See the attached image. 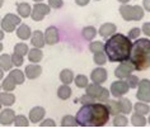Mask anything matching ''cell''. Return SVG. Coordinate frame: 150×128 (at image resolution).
Returning a JSON list of instances; mask_svg holds the SVG:
<instances>
[{
  "label": "cell",
  "mask_w": 150,
  "mask_h": 128,
  "mask_svg": "<svg viewBox=\"0 0 150 128\" xmlns=\"http://www.w3.org/2000/svg\"><path fill=\"white\" fill-rule=\"evenodd\" d=\"M110 112L103 103H88L76 113L78 126L81 127H103L110 120Z\"/></svg>",
  "instance_id": "cell-1"
},
{
  "label": "cell",
  "mask_w": 150,
  "mask_h": 128,
  "mask_svg": "<svg viewBox=\"0 0 150 128\" xmlns=\"http://www.w3.org/2000/svg\"><path fill=\"white\" fill-rule=\"evenodd\" d=\"M131 47H132V42L129 37L121 33H115L108 38L103 47V51L106 52L107 58L111 62H123L129 60Z\"/></svg>",
  "instance_id": "cell-2"
},
{
  "label": "cell",
  "mask_w": 150,
  "mask_h": 128,
  "mask_svg": "<svg viewBox=\"0 0 150 128\" xmlns=\"http://www.w3.org/2000/svg\"><path fill=\"white\" fill-rule=\"evenodd\" d=\"M129 61L137 71L148 70L150 67V41L140 38L132 43L129 56Z\"/></svg>",
  "instance_id": "cell-3"
},
{
  "label": "cell",
  "mask_w": 150,
  "mask_h": 128,
  "mask_svg": "<svg viewBox=\"0 0 150 128\" xmlns=\"http://www.w3.org/2000/svg\"><path fill=\"white\" fill-rule=\"evenodd\" d=\"M120 13H121L122 18L125 20H140L144 17V10L139 5H129V4H122L120 8Z\"/></svg>",
  "instance_id": "cell-4"
},
{
  "label": "cell",
  "mask_w": 150,
  "mask_h": 128,
  "mask_svg": "<svg viewBox=\"0 0 150 128\" xmlns=\"http://www.w3.org/2000/svg\"><path fill=\"white\" fill-rule=\"evenodd\" d=\"M87 94L91 95L96 101H100V103H103L104 100L110 98V91L100 84H96V82L87 85Z\"/></svg>",
  "instance_id": "cell-5"
},
{
  "label": "cell",
  "mask_w": 150,
  "mask_h": 128,
  "mask_svg": "<svg viewBox=\"0 0 150 128\" xmlns=\"http://www.w3.org/2000/svg\"><path fill=\"white\" fill-rule=\"evenodd\" d=\"M21 24V18L16 15V14H6L4 17V19L1 22V28L4 32H14L17 25Z\"/></svg>",
  "instance_id": "cell-6"
},
{
  "label": "cell",
  "mask_w": 150,
  "mask_h": 128,
  "mask_svg": "<svg viewBox=\"0 0 150 128\" xmlns=\"http://www.w3.org/2000/svg\"><path fill=\"white\" fill-rule=\"evenodd\" d=\"M139 90L136 93V98L140 101H146L149 103L150 100V81L148 79H144V80L139 81Z\"/></svg>",
  "instance_id": "cell-7"
},
{
  "label": "cell",
  "mask_w": 150,
  "mask_h": 128,
  "mask_svg": "<svg viewBox=\"0 0 150 128\" xmlns=\"http://www.w3.org/2000/svg\"><path fill=\"white\" fill-rule=\"evenodd\" d=\"M48 13H50V6L38 3V4H36L33 6V10L31 12V17L35 22H40V20H42Z\"/></svg>",
  "instance_id": "cell-8"
},
{
  "label": "cell",
  "mask_w": 150,
  "mask_h": 128,
  "mask_svg": "<svg viewBox=\"0 0 150 128\" xmlns=\"http://www.w3.org/2000/svg\"><path fill=\"white\" fill-rule=\"evenodd\" d=\"M134 70L135 69H134L132 63L127 60V61H123V62L120 63V66L115 70V76L118 77V79H125L126 76H129Z\"/></svg>",
  "instance_id": "cell-9"
},
{
  "label": "cell",
  "mask_w": 150,
  "mask_h": 128,
  "mask_svg": "<svg viewBox=\"0 0 150 128\" xmlns=\"http://www.w3.org/2000/svg\"><path fill=\"white\" fill-rule=\"evenodd\" d=\"M129 89H130L129 85H127L126 81H123V80L115 81V82H112V85H111V93L115 98L122 96L123 94H126L129 91Z\"/></svg>",
  "instance_id": "cell-10"
},
{
  "label": "cell",
  "mask_w": 150,
  "mask_h": 128,
  "mask_svg": "<svg viewBox=\"0 0 150 128\" xmlns=\"http://www.w3.org/2000/svg\"><path fill=\"white\" fill-rule=\"evenodd\" d=\"M45 43L47 44H56L60 39V36H59V31L56 27H48L46 29V33H45Z\"/></svg>",
  "instance_id": "cell-11"
},
{
  "label": "cell",
  "mask_w": 150,
  "mask_h": 128,
  "mask_svg": "<svg viewBox=\"0 0 150 128\" xmlns=\"http://www.w3.org/2000/svg\"><path fill=\"white\" fill-rule=\"evenodd\" d=\"M108 77V74L107 71L102 69V67H98V69H94L92 71L91 74V79L93 82H96V84H103L104 81L107 80Z\"/></svg>",
  "instance_id": "cell-12"
},
{
  "label": "cell",
  "mask_w": 150,
  "mask_h": 128,
  "mask_svg": "<svg viewBox=\"0 0 150 128\" xmlns=\"http://www.w3.org/2000/svg\"><path fill=\"white\" fill-rule=\"evenodd\" d=\"M45 114H46V110L42 107H35L29 112V119L32 123H38L43 119Z\"/></svg>",
  "instance_id": "cell-13"
},
{
  "label": "cell",
  "mask_w": 150,
  "mask_h": 128,
  "mask_svg": "<svg viewBox=\"0 0 150 128\" xmlns=\"http://www.w3.org/2000/svg\"><path fill=\"white\" fill-rule=\"evenodd\" d=\"M41 72H42V67H41L40 65H36V63L28 65L27 67H25V76H27L28 79H31V80L37 79L41 75Z\"/></svg>",
  "instance_id": "cell-14"
},
{
  "label": "cell",
  "mask_w": 150,
  "mask_h": 128,
  "mask_svg": "<svg viewBox=\"0 0 150 128\" xmlns=\"http://www.w3.org/2000/svg\"><path fill=\"white\" fill-rule=\"evenodd\" d=\"M16 114L12 109H4L1 113H0V123L3 126H9V124L13 123V119Z\"/></svg>",
  "instance_id": "cell-15"
},
{
  "label": "cell",
  "mask_w": 150,
  "mask_h": 128,
  "mask_svg": "<svg viewBox=\"0 0 150 128\" xmlns=\"http://www.w3.org/2000/svg\"><path fill=\"white\" fill-rule=\"evenodd\" d=\"M116 31H117V27H116V24L113 23H106L103 24L102 27L99 28V34L104 37V38H108V37H111L112 34H115Z\"/></svg>",
  "instance_id": "cell-16"
},
{
  "label": "cell",
  "mask_w": 150,
  "mask_h": 128,
  "mask_svg": "<svg viewBox=\"0 0 150 128\" xmlns=\"http://www.w3.org/2000/svg\"><path fill=\"white\" fill-rule=\"evenodd\" d=\"M32 44L36 48H42L45 46V37L41 31H36L32 34Z\"/></svg>",
  "instance_id": "cell-17"
},
{
  "label": "cell",
  "mask_w": 150,
  "mask_h": 128,
  "mask_svg": "<svg viewBox=\"0 0 150 128\" xmlns=\"http://www.w3.org/2000/svg\"><path fill=\"white\" fill-rule=\"evenodd\" d=\"M13 66L12 62V56L8 53H4L0 56V69L4 70V71H9Z\"/></svg>",
  "instance_id": "cell-18"
},
{
  "label": "cell",
  "mask_w": 150,
  "mask_h": 128,
  "mask_svg": "<svg viewBox=\"0 0 150 128\" xmlns=\"http://www.w3.org/2000/svg\"><path fill=\"white\" fill-rule=\"evenodd\" d=\"M103 104L107 107L108 109V112H110V114H118L120 113V105H118V101H116V100H111L110 98L108 99H106L103 101Z\"/></svg>",
  "instance_id": "cell-19"
},
{
  "label": "cell",
  "mask_w": 150,
  "mask_h": 128,
  "mask_svg": "<svg viewBox=\"0 0 150 128\" xmlns=\"http://www.w3.org/2000/svg\"><path fill=\"white\" fill-rule=\"evenodd\" d=\"M43 57V53H42V51H41V48H32V50H29L28 51V58H29V61L31 62H40L41 60H42Z\"/></svg>",
  "instance_id": "cell-20"
},
{
  "label": "cell",
  "mask_w": 150,
  "mask_h": 128,
  "mask_svg": "<svg viewBox=\"0 0 150 128\" xmlns=\"http://www.w3.org/2000/svg\"><path fill=\"white\" fill-rule=\"evenodd\" d=\"M118 105H120V113H125V114H129L132 109V105H131V101L126 98L120 96L118 100Z\"/></svg>",
  "instance_id": "cell-21"
},
{
  "label": "cell",
  "mask_w": 150,
  "mask_h": 128,
  "mask_svg": "<svg viewBox=\"0 0 150 128\" xmlns=\"http://www.w3.org/2000/svg\"><path fill=\"white\" fill-rule=\"evenodd\" d=\"M32 34V32H31V28L28 27L27 24H21L19 25V28L17 29V36L19 37L21 39H28L29 37H31Z\"/></svg>",
  "instance_id": "cell-22"
},
{
  "label": "cell",
  "mask_w": 150,
  "mask_h": 128,
  "mask_svg": "<svg viewBox=\"0 0 150 128\" xmlns=\"http://www.w3.org/2000/svg\"><path fill=\"white\" fill-rule=\"evenodd\" d=\"M60 80H61L65 85L71 84V82H73V80H74V74H73V71L69 70V69L62 70L61 72H60Z\"/></svg>",
  "instance_id": "cell-23"
},
{
  "label": "cell",
  "mask_w": 150,
  "mask_h": 128,
  "mask_svg": "<svg viewBox=\"0 0 150 128\" xmlns=\"http://www.w3.org/2000/svg\"><path fill=\"white\" fill-rule=\"evenodd\" d=\"M9 76L13 79V81L16 82L17 85H21V84H23V82H24V74H23V71L18 70V69L10 71Z\"/></svg>",
  "instance_id": "cell-24"
},
{
  "label": "cell",
  "mask_w": 150,
  "mask_h": 128,
  "mask_svg": "<svg viewBox=\"0 0 150 128\" xmlns=\"http://www.w3.org/2000/svg\"><path fill=\"white\" fill-rule=\"evenodd\" d=\"M18 14L22 17V18H27L31 15V12H32V8L31 5L27 4V3H21V4H18Z\"/></svg>",
  "instance_id": "cell-25"
},
{
  "label": "cell",
  "mask_w": 150,
  "mask_h": 128,
  "mask_svg": "<svg viewBox=\"0 0 150 128\" xmlns=\"http://www.w3.org/2000/svg\"><path fill=\"white\" fill-rule=\"evenodd\" d=\"M16 101V96L10 93H0V103L6 105V107H10V105L14 104Z\"/></svg>",
  "instance_id": "cell-26"
},
{
  "label": "cell",
  "mask_w": 150,
  "mask_h": 128,
  "mask_svg": "<svg viewBox=\"0 0 150 128\" xmlns=\"http://www.w3.org/2000/svg\"><path fill=\"white\" fill-rule=\"evenodd\" d=\"M57 96L60 98V99L62 100H66L69 99V98L71 96V89L69 88V85H61L60 88L57 89Z\"/></svg>",
  "instance_id": "cell-27"
},
{
  "label": "cell",
  "mask_w": 150,
  "mask_h": 128,
  "mask_svg": "<svg viewBox=\"0 0 150 128\" xmlns=\"http://www.w3.org/2000/svg\"><path fill=\"white\" fill-rule=\"evenodd\" d=\"M131 123H132L134 127H144L146 124V119L140 113H135V114L131 117Z\"/></svg>",
  "instance_id": "cell-28"
},
{
  "label": "cell",
  "mask_w": 150,
  "mask_h": 128,
  "mask_svg": "<svg viewBox=\"0 0 150 128\" xmlns=\"http://www.w3.org/2000/svg\"><path fill=\"white\" fill-rule=\"evenodd\" d=\"M81 34H83V38L85 41H93L94 39V37H96V34H97V29L94 27H92V25H89V27H85L83 29Z\"/></svg>",
  "instance_id": "cell-29"
},
{
  "label": "cell",
  "mask_w": 150,
  "mask_h": 128,
  "mask_svg": "<svg viewBox=\"0 0 150 128\" xmlns=\"http://www.w3.org/2000/svg\"><path fill=\"white\" fill-rule=\"evenodd\" d=\"M127 123H129V120L123 114H116L115 115V119H113V126L115 127H126Z\"/></svg>",
  "instance_id": "cell-30"
},
{
  "label": "cell",
  "mask_w": 150,
  "mask_h": 128,
  "mask_svg": "<svg viewBox=\"0 0 150 128\" xmlns=\"http://www.w3.org/2000/svg\"><path fill=\"white\" fill-rule=\"evenodd\" d=\"M16 86H17V84L13 81V79L10 76L5 77L4 81H3V84H1V88L4 89L5 91H13V90L16 89Z\"/></svg>",
  "instance_id": "cell-31"
},
{
  "label": "cell",
  "mask_w": 150,
  "mask_h": 128,
  "mask_svg": "<svg viewBox=\"0 0 150 128\" xmlns=\"http://www.w3.org/2000/svg\"><path fill=\"white\" fill-rule=\"evenodd\" d=\"M61 126L62 127H76L78 126V122L75 119V117L73 115H65L61 120Z\"/></svg>",
  "instance_id": "cell-32"
},
{
  "label": "cell",
  "mask_w": 150,
  "mask_h": 128,
  "mask_svg": "<svg viewBox=\"0 0 150 128\" xmlns=\"http://www.w3.org/2000/svg\"><path fill=\"white\" fill-rule=\"evenodd\" d=\"M28 51H29V48H28V46L25 43H17L16 46H14V53H17L19 56L27 55Z\"/></svg>",
  "instance_id": "cell-33"
},
{
  "label": "cell",
  "mask_w": 150,
  "mask_h": 128,
  "mask_svg": "<svg viewBox=\"0 0 150 128\" xmlns=\"http://www.w3.org/2000/svg\"><path fill=\"white\" fill-rule=\"evenodd\" d=\"M13 122H14V126L16 127H28L29 126L28 119L25 118L24 115H16Z\"/></svg>",
  "instance_id": "cell-34"
},
{
  "label": "cell",
  "mask_w": 150,
  "mask_h": 128,
  "mask_svg": "<svg viewBox=\"0 0 150 128\" xmlns=\"http://www.w3.org/2000/svg\"><path fill=\"white\" fill-rule=\"evenodd\" d=\"M93 60H94V62L97 63V65L102 66V65H104V63L107 62V56H106V53H103V51H100V52H96V53H94V57H93Z\"/></svg>",
  "instance_id": "cell-35"
},
{
  "label": "cell",
  "mask_w": 150,
  "mask_h": 128,
  "mask_svg": "<svg viewBox=\"0 0 150 128\" xmlns=\"http://www.w3.org/2000/svg\"><path fill=\"white\" fill-rule=\"evenodd\" d=\"M75 85L78 86V88H87L88 85V77L85 76V75H78L76 77H75Z\"/></svg>",
  "instance_id": "cell-36"
},
{
  "label": "cell",
  "mask_w": 150,
  "mask_h": 128,
  "mask_svg": "<svg viewBox=\"0 0 150 128\" xmlns=\"http://www.w3.org/2000/svg\"><path fill=\"white\" fill-rule=\"evenodd\" d=\"M126 84L129 85V88L131 89H136V86L139 85V77L135 76V75H129V76H126Z\"/></svg>",
  "instance_id": "cell-37"
},
{
  "label": "cell",
  "mask_w": 150,
  "mask_h": 128,
  "mask_svg": "<svg viewBox=\"0 0 150 128\" xmlns=\"http://www.w3.org/2000/svg\"><path fill=\"white\" fill-rule=\"evenodd\" d=\"M149 105L145 103H136V105H135V113H140V114L145 115L149 113Z\"/></svg>",
  "instance_id": "cell-38"
},
{
  "label": "cell",
  "mask_w": 150,
  "mask_h": 128,
  "mask_svg": "<svg viewBox=\"0 0 150 128\" xmlns=\"http://www.w3.org/2000/svg\"><path fill=\"white\" fill-rule=\"evenodd\" d=\"M103 47H104V44L102 42H99V41H96V42H92L91 44H89V50H91L92 52H100V51H103Z\"/></svg>",
  "instance_id": "cell-39"
},
{
  "label": "cell",
  "mask_w": 150,
  "mask_h": 128,
  "mask_svg": "<svg viewBox=\"0 0 150 128\" xmlns=\"http://www.w3.org/2000/svg\"><path fill=\"white\" fill-rule=\"evenodd\" d=\"M12 62H13V65H16V66H22V63H23V56L13 53L12 55Z\"/></svg>",
  "instance_id": "cell-40"
},
{
  "label": "cell",
  "mask_w": 150,
  "mask_h": 128,
  "mask_svg": "<svg viewBox=\"0 0 150 128\" xmlns=\"http://www.w3.org/2000/svg\"><path fill=\"white\" fill-rule=\"evenodd\" d=\"M64 5V1L62 0H48V6L50 8H54V9H59Z\"/></svg>",
  "instance_id": "cell-41"
},
{
  "label": "cell",
  "mask_w": 150,
  "mask_h": 128,
  "mask_svg": "<svg viewBox=\"0 0 150 128\" xmlns=\"http://www.w3.org/2000/svg\"><path fill=\"white\" fill-rule=\"evenodd\" d=\"M139 34H140V29L139 28H132L130 31V33H129V38L130 39H136L139 37Z\"/></svg>",
  "instance_id": "cell-42"
},
{
  "label": "cell",
  "mask_w": 150,
  "mask_h": 128,
  "mask_svg": "<svg viewBox=\"0 0 150 128\" xmlns=\"http://www.w3.org/2000/svg\"><path fill=\"white\" fill-rule=\"evenodd\" d=\"M79 101H80V103H83V104H88V103H94L96 100L93 99V98H92L91 95H88V94H87V95L81 96L80 99H79Z\"/></svg>",
  "instance_id": "cell-43"
},
{
  "label": "cell",
  "mask_w": 150,
  "mask_h": 128,
  "mask_svg": "<svg viewBox=\"0 0 150 128\" xmlns=\"http://www.w3.org/2000/svg\"><path fill=\"white\" fill-rule=\"evenodd\" d=\"M40 127H56V123L52 119H45L42 123H40Z\"/></svg>",
  "instance_id": "cell-44"
},
{
  "label": "cell",
  "mask_w": 150,
  "mask_h": 128,
  "mask_svg": "<svg viewBox=\"0 0 150 128\" xmlns=\"http://www.w3.org/2000/svg\"><path fill=\"white\" fill-rule=\"evenodd\" d=\"M142 31H144L146 36H149L150 34V23H145L144 27H142Z\"/></svg>",
  "instance_id": "cell-45"
},
{
  "label": "cell",
  "mask_w": 150,
  "mask_h": 128,
  "mask_svg": "<svg viewBox=\"0 0 150 128\" xmlns=\"http://www.w3.org/2000/svg\"><path fill=\"white\" fill-rule=\"evenodd\" d=\"M75 3H76L78 5H80V6H85V5H88L89 0H75Z\"/></svg>",
  "instance_id": "cell-46"
},
{
  "label": "cell",
  "mask_w": 150,
  "mask_h": 128,
  "mask_svg": "<svg viewBox=\"0 0 150 128\" xmlns=\"http://www.w3.org/2000/svg\"><path fill=\"white\" fill-rule=\"evenodd\" d=\"M149 1H150V0H144V6L146 8V12H149V10H150V8H149Z\"/></svg>",
  "instance_id": "cell-47"
},
{
  "label": "cell",
  "mask_w": 150,
  "mask_h": 128,
  "mask_svg": "<svg viewBox=\"0 0 150 128\" xmlns=\"http://www.w3.org/2000/svg\"><path fill=\"white\" fill-rule=\"evenodd\" d=\"M120 3H122V4H127V1H129V0H118Z\"/></svg>",
  "instance_id": "cell-48"
},
{
  "label": "cell",
  "mask_w": 150,
  "mask_h": 128,
  "mask_svg": "<svg viewBox=\"0 0 150 128\" xmlns=\"http://www.w3.org/2000/svg\"><path fill=\"white\" fill-rule=\"evenodd\" d=\"M1 79H3V70L0 69V80H1Z\"/></svg>",
  "instance_id": "cell-49"
},
{
  "label": "cell",
  "mask_w": 150,
  "mask_h": 128,
  "mask_svg": "<svg viewBox=\"0 0 150 128\" xmlns=\"http://www.w3.org/2000/svg\"><path fill=\"white\" fill-rule=\"evenodd\" d=\"M3 3H4V0H0V8L3 6Z\"/></svg>",
  "instance_id": "cell-50"
},
{
  "label": "cell",
  "mask_w": 150,
  "mask_h": 128,
  "mask_svg": "<svg viewBox=\"0 0 150 128\" xmlns=\"http://www.w3.org/2000/svg\"><path fill=\"white\" fill-rule=\"evenodd\" d=\"M1 51H3V44L0 43V52H1Z\"/></svg>",
  "instance_id": "cell-51"
},
{
  "label": "cell",
  "mask_w": 150,
  "mask_h": 128,
  "mask_svg": "<svg viewBox=\"0 0 150 128\" xmlns=\"http://www.w3.org/2000/svg\"><path fill=\"white\" fill-rule=\"evenodd\" d=\"M33 1H42V0H33Z\"/></svg>",
  "instance_id": "cell-52"
},
{
  "label": "cell",
  "mask_w": 150,
  "mask_h": 128,
  "mask_svg": "<svg viewBox=\"0 0 150 128\" xmlns=\"http://www.w3.org/2000/svg\"><path fill=\"white\" fill-rule=\"evenodd\" d=\"M1 105H3V104H1V103H0V109H1Z\"/></svg>",
  "instance_id": "cell-53"
},
{
  "label": "cell",
  "mask_w": 150,
  "mask_h": 128,
  "mask_svg": "<svg viewBox=\"0 0 150 128\" xmlns=\"http://www.w3.org/2000/svg\"><path fill=\"white\" fill-rule=\"evenodd\" d=\"M0 88H1V85H0Z\"/></svg>",
  "instance_id": "cell-54"
}]
</instances>
